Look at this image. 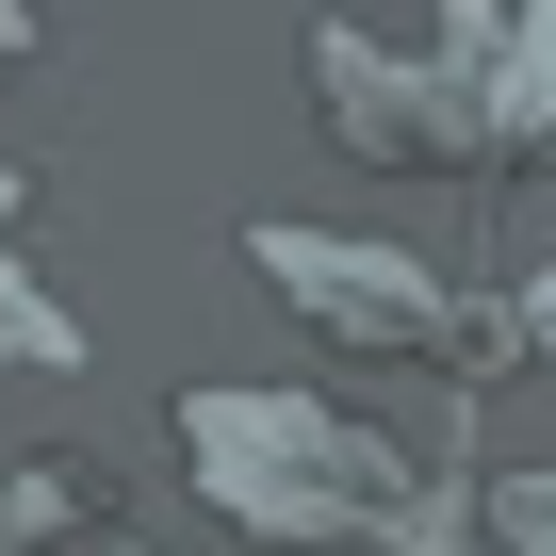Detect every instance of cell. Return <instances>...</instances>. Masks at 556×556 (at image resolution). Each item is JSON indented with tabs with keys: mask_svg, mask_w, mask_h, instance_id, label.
<instances>
[{
	"mask_svg": "<svg viewBox=\"0 0 556 556\" xmlns=\"http://www.w3.org/2000/svg\"><path fill=\"white\" fill-rule=\"evenodd\" d=\"M491 361L507 377H556V262H523L507 295H491Z\"/></svg>",
	"mask_w": 556,
	"mask_h": 556,
	"instance_id": "3957f363",
	"label": "cell"
},
{
	"mask_svg": "<svg viewBox=\"0 0 556 556\" xmlns=\"http://www.w3.org/2000/svg\"><path fill=\"white\" fill-rule=\"evenodd\" d=\"M115 556H131V540H115Z\"/></svg>",
	"mask_w": 556,
	"mask_h": 556,
	"instance_id": "5b68a950",
	"label": "cell"
},
{
	"mask_svg": "<svg viewBox=\"0 0 556 556\" xmlns=\"http://www.w3.org/2000/svg\"><path fill=\"white\" fill-rule=\"evenodd\" d=\"M180 458L229 523L262 540H377V556H458V507L409 475L393 426L328 393H180Z\"/></svg>",
	"mask_w": 556,
	"mask_h": 556,
	"instance_id": "6da1fadb",
	"label": "cell"
},
{
	"mask_svg": "<svg viewBox=\"0 0 556 556\" xmlns=\"http://www.w3.org/2000/svg\"><path fill=\"white\" fill-rule=\"evenodd\" d=\"M491 540H507V556H556V475H507V491H491Z\"/></svg>",
	"mask_w": 556,
	"mask_h": 556,
	"instance_id": "277c9868",
	"label": "cell"
},
{
	"mask_svg": "<svg viewBox=\"0 0 556 556\" xmlns=\"http://www.w3.org/2000/svg\"><path fill=\"white\" fill-rule=\"evenodd\" d=\"M245 262L295 295L344 361H458V344H491V312L458 295V278H426L409 245H344V229H245ZM475 377V361H458Z\"/></svg>",
	"mask_w": 556,
	"mask_h": 556,
	"instance_id": "7a4b0ae2",
	"label": "cell"
}]
</instances>
